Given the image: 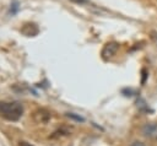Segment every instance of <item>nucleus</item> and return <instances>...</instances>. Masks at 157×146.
<instances>
[{"mask_svg":"<svg viewBox=\"0 0 157 146\" xmlns=\"http://www.w3.org/2000/svg\"><path fill=\"white\" fill-rule=\"evenodd\" d=\"M142 134L146 137L157 139V123H148L142 128Z\"/></svg>","mask_w":157,"mask_h":146,"instance_id":"obj_3","label":"nucleus"},{"mask_svg":"<svg viewBox=\"0 0 157 146\" xmlns=\"http://www.w3.org/2000/svg\"><path fill=\"white\" fill-rule=\"evenodd\" d=\"M20 146H32V145H31V144H28V142L22 141V142H20Z\"/></svg>","mask_w":157,"mask_h":146,"instance_id":"obj_8","label":"nucleus"},{"mask_svg":"<svg viewBox=\"0 0 157 146\" xmlns=\"http://www.w3.org/2000/svg\"><path fill=\"white\" fill-rule=\"evenodd\" d=\"M151 39H152L153 43L157 45V32H156V31H152V32H151Z\"/></svg>","mask_w":157,"mask_h":146,"instance_id":"obj_5","label":"nucleus"},{"mask_svg":"<svg viewBox=\"0 0 157 146\" xmlns=\"http://www.w3.org/2000/svg\"><path fill=\"white\" fill-rule=\"evenodd\" d=\"M23 113V107L18 102H0V115L7 120H17Z\"/></svg>","mask_w":157,"mask_h":146,"instance_id":"obj_1","label":"nucleus"},{"mask_svg":"<svg viewBox=\"0 0 157 146\" xmlns=\"http://www.w3.org/2000/svg\"><path fill=\"white\" fill-rule=\"evenodd\" d=\"M142 83H145V80H146V70H142Z\"/></svg>","mask_w":157,"mask_h":146,"instance_id":"obj_7","label":"nucleus"},{"mask_svg":"<svg viewBox=\"0 0 157 146\" xmlns=\"http://www.w3.org/2000/svg\"><path fill=\"white\" fill-rule=\"evenodd\" d=\"M137 108L140 109V110H142V112H150L151 109L148 108V106L146 104V102L142 99V98H139L137 99Z\"/></svg>","mask_w":157,"mask_h":146,"instance_id":"obj_4","label":"nucleus"},{"mask_svg":"<svg viewBox=\"0 0 157 146\" xmlns=\"http://www.w3.org/2000/svg\"><path fill=\"white\" fill-rule=\"evenodd\" d=\"M118 49H119V44H118V43H115V42L107 43V44L104 45L103 50H102V55H103L104 59H108V58L113 56V55L117 53Z\"/></svg>","mask_w":157,"mask_h":146,"instance_id":"obj_2","label":"nucleus"},{"mask_svg":"<svg viewBox=\"0 0 157 146\" xmlns=\"http://www.w3.org/2000/svg\"><path fill=\"white\" fill-rule=\"evenodd\" d=\"M130 146H145V145H144L141 141H134V142H132Z\"/></svg>","mask_w":157,"mask_h":146,"instance_id":"obj_6","label":"nucleus"}]
</instances>
